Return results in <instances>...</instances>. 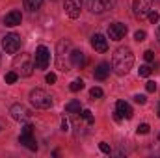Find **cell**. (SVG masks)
Wrapping results in <instances>:
<instances>
[{"label":"cell","mask_w":160,"mask_h":158,"mask_svg":"<svg viewBox=\"0 0 160 158\" xmlns=\"http://www.w3.org/2000/svg\"><path fill=\"white\" fill-rule=\"evenodd\" d=\"M19 141H21V145H24L30 151H38V143H36V140H34L32 134H21L19 136Z\"/></svg>","instance_id":"5bb4252c"},{"label":"cell","mask_w":160,"mask_h":158,"mask_svg":"<svg viewBox=\"0 0 160 158\" xmlns=\"http://www.w3.org/2000/svg\"><path fill=\"white\" fill-rule=\"evenodd\" d=\"M9 114H11V117L15 119V121H28V117H30L28 108L22 106V104H13L9 108Z\"/></svg>","instance_id":"9c48e42d"},{"label":"cell","mask_w":160,"mask_h":158,"mask_svg":"<svg viewBox=\"0 0 160 158\" xmlns=\"http://www.w3.org/2000/svg\"><path fill=\"white\" fill-rule=\"evenodd\" d=\"M116 121H121V119H130L132 117V108L128 102L125 101H118L116 102Z\"/></svg>","instance_id":"52a82bcc"},{"label":"cell","mask_w":160,"mask_h":158,"mask_svg":"<svg viewBox=\"0 0 160 158\" xmlns=\"http://www.w3.org/2000/svg\"><path fill=\"white\" fill-rule=\"evenodd\" d=\"M132 9H134V15L138 19H145L153 9V0H134Z\"/></svg>","instance_id":"5b68a950"},{"label":"cell","mask_w":160,"mask_h":158,"mask_svg":"<svg viewBox=\"0 0 160 158\" xmlns=\"http://www.w3.org/2000/svg\"><path fill=\"white\" fill-rule=\"evenodd\" d=\"M69 60H71V63H73L75 67H80V69L88 63V58H86V54H84L82 50H73V52L69 54Z\"/></svg>","instance_id":"8fae6325"},{"label":"cell","mask_w":160,"mask_h":158,"mask_svg":"<svg viewBox=\"0 0 160 158\" xmlns=\"http://www.w3.org/2000/svg\"><path fill=\"white\" fill-rule=\"evenodd\" d=\"M30 102H32L36 108H39V110H47V108L52 106V97H50L45 89L36 87V89L30 91Z\"/></svg>","instance_id":"7a4b0ae2"},{"label":"cell","mask_w":160,"mask_h":158,"mask_svg":"<svg viewBox=\"0 0 160 158\" xmlns=\"http://www.w3.org/2000/svg\"><path fill=\"white\" fill-rule=\"evenodd\" d=\"M149 128H151V126H149L147 123H142V125L138 126V130H136V132H138V134H147V132H149Z\"/></svg>","instance_id":"484cf974"},{"label":"cell","mask_w":160,"mask_h":158,"mask_svg":"<svg viewBox=\"0 0 160 158\" xmlns=\"http://www.w3.org/2000/svg\"><path fill=\"white\" fill-rule=\"evenodd\" d=\"M99 147H101V151H102V153H106V155H110V151H112V149H110V145H108V143H104V141H102V143H99Z\"/></svg>","instance_id":"4dcf8cb0"},{"label":"cell","mask_w":160,"mask_h":158,"mask_svg":"<svg viewBox=\"0 0 160 158\" xmlns=\"http://www.w3.org/2000/svg\"><path fill=\"white\" fill-rule=\"evenodd\" d=\"M69 126H71V125H69V121L63 117V119H62V130H63V132H67V130H69Z\"/></svg>","instance_id":"e575fe53"},{"label":"cell","mask_w":160,"mask_h":158,"mask_svg":"<svg viewBox=\"0 0 160 158\" xmlns=\"http://www.w3.org/2000/svg\"><path fill=\"white\" fill-rule=\"evenodd\" d=\"M41 6H43V0H24V7L28 9V11H38Z\"/></svg>","instance_id":"d6986e66"},{"label":"cell","mask_w":160,"mask_h":158,"mask_svg":"<svg viewBox=\"0 0 160 158\" xmlns=\"http://www.w3.org/2000/svg\"><path fill=\"white\" fill-rule=\"evenodd\" d=\"M151 71H153V69H151V67H149V65H142V67H140V71H138V73H140V77H143V78H147V77H149V75H151Z\"/></svg>","instance_id":"603a6c76"},{"label":"cell","mask_w":160,"mask_h":158,"mask_svg":"<svg viewBox=\"0 0 160 158\" xmlns=\"http://www.w3.org/2000/svg\"><path fill=\"white\" fill-rule=\"evenodd\" d=\"M158 117H160V102H158Z\"/></svg>","instance_id":"d590c367"},{"label":"cell","mask_w":160,"mask_h":158,"mask_svg":"<svg viewBox=\"0 0 160 158\" xmlns=\"http://www.w3.org/2000/svg\"><path fill=\"white\" fill-rule=\"evenodd\" d=\"M89 97H91L93 101H95V99H101V97H102V89H101V87H93V89L89 91Z\"/></svg>","instance_id":"cb8c5ba5"},{"label":"cell","mask_w":160,"mask_h":158,"mask_svg":"<svg viewBox=\"0 0 160 158\" xmlns=\"http://www.w3.org/2000/svg\"><path fill=\"white\" fill-rule=\"evenodd\" d=\"M143 58H145V62H153L155 60V52L153 50H145L143 52Z\"/></svg>","instance_id":"83f0119b"},{"label":"cell","mask_w":160,"mask_h":158,"mask_svg":"<svg viewBox=\"0 0 160 158\" xmlns=\"http://www.w3.org/2000/svg\"><path fill=\"white\" fill-rule=\"evenodd\" d=\"M80 116H82V119H84L88 125H93V121H95V119H93V116H91V112H89V110H82V112H80Z\"/></svg>","instance_id":"44dd1931"},{"label":"cell","mask_w":160,"mask_h":158,"mask_svg":"<svg viewBox=\"0 0 160 158\" xmlns=\"http://www.w3.org/2000/svg\"><path fill=\"white\" fill-rule=\"evenodd\" d=\"M158 34H160V26H158Z\"/></svg>","instance_id":"8d00e7d4"},{"label":"cell","mask_w":160,"mask_h":158,"mask_svg":"<svg viewBox=\"0 0 160 158\" xmlns=\"http://www.w3.org/2000/svg\"><path fill=\"white\" fill-rule=\"evenodd\" d=\"M134 65V54L128 47H119L112 58V69L118 75H127Z\"/></svg>","instance_id":"6da1fadb"},{"label":"cell","mask_w":160,"mask_h":158,"mask_svg":"<svg viewBox=\"0 0 160 158\" xmlns=\"http://www.w3.org/2000/svg\"><path fill=\"white\" fill-rule=\"evenodd\" d=\"M4 80H6V84H15V82L19 80V73H15V71H9V73H6Z\"/></svg>","instance_id":"ffe728a7"},{"label":"cell","mask_w":160,"mask_h":158,"mask_svg":"<svg viewBox=\"0 0 160 158\" xmlns=\"http://www.w3.org/2000/svg\"><path fill=\"white\" fill-rule=\"evenodd\" d=\"M69 47H71V43L67 39H62L58 43V67L62 65V62H63V56H65V52L69 50Z\"/></svg>","instance_id":"9a60e30c"},{"label":"cell","mask_w":160,"mask_h":158,"mask_svg":"<svg viewBox=\"0 0 160 158\" xmlns=\"http://www.w3.org/2000/svg\"><path fill=\"white\" fill-rule=\"evenodd\" d=\"M21 134H34V126H32V123H26L24 126H22V132Z\"/></svg>","instance_id":"4316f807"},{"label":"cell","mask_w":160,"mask_h":158,"mask_svg":"<svg viewBox=\"0 0 160 158\" xmlns=\"http://www.w3.org/2000/svg\"><path fill=\"white\" fill-rule=\"evenodd\" d=\"M145 36H147V34H145L143 30H138V32L134 34V39H136V41H143V39H145Z\"/></svg>","instance_id":"f1b7e54d"},{"label":"cell","mask_w":160,"mask_h":158,"mask_svg":"<svg viewBox=\"0 0 160 158\" xmlns=\"http://www.w3.org/2000/svg\"><path fill=\"white\" fill-rule=\"evenodd\" d=\"M82 2H84V0H63V7H65V13H67L71 19H78V17H80Z\"/></svg>","instance_id":"8992f818"},{"label":"cell","mask_w":160,"mask_h":158,"mask_svg":"<svg viewBox=\"0 0 160 158\" xmlns=\"http://www.w3.org/2000/svg\"><path fill=\"white\" fill-rule=\"evenodd\" d=\"M110 63H106V62H102V63H99L97 67H95V73H93V77L97 80H106L110 77Z\"/></svg>","instance_id":"7c38bea8"},{"label":"cell","mask_w":160,"mask_h":158,"mask_svg":"<svg viewBox=\"0 0 160 158\" xmlns=\"http://www.w3.org/2000/svg\"><path fill=\"white\" fill-rule=\"evenodd\" d=\"M145 89H147L149 93H153V91H157V84H155V82H147V84H145Z\"/></svg>","instance_id":"f546056e"},{"label":"cell","mask_w":160,"mask_h":158,"mask_svg":"<svg viewBox=\"0 0 160 158\" xmlns=\"http://www.w3.org/2000/svg\"><path fill=\"white\" fill-rule=\"evenodd\" d=\"M32 73H34V63L24 56L21 63V77H32Z\"/></svg>","instance_id":"2e32d148"},{"label":"cell","mask_w":160,"mask_h":158,"mask_svg":"<svg viewBox=\"0 0 160 158\" xmlns=\"http://www.w3.org/2000/svg\"><path fill=\"white\" fill-rule=\"evenodd\" d=\"M50 63V50L45 47V45H39L36 48V60H34V65L38 69H47Z\"/></svg>","instance_id":"277c9868"},{"label":"cell","mask_w":160,"mask_h":158,"mask_svg":"<svg viewBox=\"0 0 160 158\" xmlns=\"http://www.w3.org/2000/svg\"><path fill=\"white\" fill-rule=\"evenodd\" d=\"M134 101H136L138 104H145V101H147V99H145V95H136V97H134Z\"/></svg>","instance_id":"836d02e7"},{"label":"cell","mask_w":160,"mask_h":158,"mask_svg":"<svg viewBox=\"0 0 160 158\" xmlns=\"http://www.w3.org/2000/svg\"><path fill=\"white\" fill-rule=\"evenodd\" d=\"M158 41H160V34H158Z\"/></svg>","instance_id":"74e56055"},{"label":"cell","mask_w":160,"mask_h":158,"mask_svg":"<svg viewBox=\"0 0 160 158\" xmlns=\"http://www.w3.org/2000/svg\"><path fill=\"white\" fill-rule=\"evenodd\" d=\"M125 34H127V26L123 22H114L108 28V37L112 41H121L125 37Z\"/></svg>","instance_id":"ba28073f"},{"label":"cell","mask_w":160,"mask_h":158,"mask_svg":"<svg viewBox=\"0 0 160 158\" xmlns=\"http://www.w3.org/2000/svg\"><path fill=\"white\" fill-rule=\"evenodd\" d=\"M82 87H84V82H82L80 78L75 80V82H71V86H69V89H71V91H75V93H77V91H80Z\"/></svg>","instance_id":"7402d4cb"},{"label":"cell","mask_w":160,"mask_h":158,"mask_svg":"<svg viewBox=\"0 0 160 158\" xmlns=\"http://www.w3.org/2000/svg\"><path fill=\"white\" fill-rule=\"evenodd\" d=\"M65 112H67V114H80V112H82V106H80L78 101H69V102L65 104Z\"/></svg>","instance_id":"ac0fdd59"},{"label":"cell","mask_w":160,"mask_h":158,"mask_svg":"<svg viewBox=\"0 0 160 158\" xmlns=\"http://www.w3.org/2000/svg\"><path fill=\"white\" fill-rule=\"evenodd\" d=\"M147 17H149V21H151L153 24H157V22L160 21V15H158V11H153V9H151V13H149Z\"/></svg>","instance_id":"d4e9b609"},{"label":"cell","mask_w":160,"mask_h":158,"mask_svg":"<svg viewBox=\"0 0 160 158\" xmlns=\"http://www.w3.org/2000/svg\"><path fill=\"white\" fill-rule=\"evenodd\" d=\"M101 2L104 4V7H106V9H110V7H114V6H116V2H118V0H101Z\"/></svg>","instance_id":"1f68e13d"},{"label":"cell","mask_w":160,"mask_h":158,"mask_svg":"<svg viewBox=\"0 0 160 158\" xmlns=\"http://www.w3.org/2000/svg\"><path fill=\"white\" fill-rule=\"evenodd\" d=\"M21 21H22V15H21V11H17V9L9 11V13L4 17V24H6V26H19Z\"/></svg>","instance_id":"4fadbf2b"},{"label":"cell","mask_w":160,"mask_h":158,"mask_svg":"<svg viewBox=\"0 0 160 158\" xmlns=\"http://www.w3.org/2000/svg\"><path fill=\"white\" fill-rule=\"evenodd\" d=\"M88 6H89V11L91 13H104L106 7L101 0H88Z\"/></svg>","instance_id":"e0dca14e"},{"label":"cell","mask_w":160,"mask_h":158,"mask_svg":"<svg viewBox=\"0 0 160 158\" xmlns=\"http://www.w3.org/2000/svg\"><path fill=\"white\" fill-rule=\"evenodd\" d=\"M158 140H160V134H158Z\"/></svg>","instance_id":"f35d334b"},{"label":"cell","mask_w":160,"mask_h":158,"mask_svg":"<svg viewBox=\"0 0 160 158\" xmlns=\"http://www.w3.org/2000/svg\"><path fill=\"white\" fill-rule=\"evenodd\" d=\"M21 43H22L21 36L11 32V34H6V36L2 37V48H4L8 54H15V52L21 48Z\"/></svg>","instance_id":"3957f363"},{"label":"cell","mask_w":160,"mask_h":158,"mask_svg":"<svg viewBox=\"0 0 160 158\" xmlns=\"http://www.w3.org/2000/svg\"><path fill=\"white\" fill-rule=\"evenodd\" d=\"M91 47L97 50V52H106L108 50V39L102 36V34H95L91 37Z\"/></svg>","instance_id":"30bf717a"},{"label":"cell","mask_w":160,"mask_h":158,"mask_svg":"<svg viewBox=\"0 0 160 158\" xmlns=\"http://www.w3.org/2000/svg\"><path fill=\"white\" fill-rule=\"evenodd\" d=\"M45 80H47V84H54V82H56V75H54V73H48V75L45 77Z\"/></svg>","instance_id":"d6a6232c"}]
</instances>
